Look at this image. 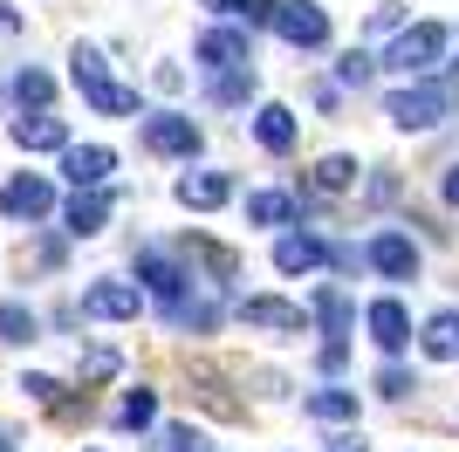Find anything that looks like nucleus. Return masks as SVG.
Here are the masks:
<instances>
[{"label":"nucleus","instance_id":"6ab92c4d","mask_svg":"<svg viewBox=\"0 0 459 452\" xmlns=\"http://www.w3.org/2000/svg\"><path fill=\"white\" fill-rule=\"evenodd\" d=\"M254 137L268 151H295V110H288V103H261V110H254Z\"/></svg>","mask_w":459,"mask_h":452},{"label":"nucleus","instance_id":"1a4fd4ad","mask_svg":"<svg viewBox=\"0 0 459 452\" xmlns=\"http://www.w3.org/2000/svg\"><path fill=\"white\" fill-rule=\"evenodd\" d=\"M199 69H240V62H254V48H247V21L240 28H212V35H199Z\"/></svg>","mask_w":459,"mask_h":452},{"label":"nucleus","instance_id":"72a5a7b5","mask_svg":"<svg viewBox=\"0 0 459 452\" xmlns=\"http://www.w3.org/2000/svg\"><path fill=\"white\" fill-rule=\"evenodd\" d=\"M446 206H459V165L446 171Z\"/></svg>","mask_w":459,"mask_h":452},{"label":"nucleus","instance_id":"2eb2a0df","mask_svg":"<svg viewBox=\"0 0 459 452\" xmlns=\"http://www.w3.org/2000/svg\"><path fill=\"white\" fill-rule=\"evenodd\" d=\"M323 261H329V247L316 240V233H281V240H274V267H281V274H316Z\"/></svg>","mask_w":459,"mask_h":452},{"label":"nucleus","instance_id":"39448f33","mask_svg":"<svg viewBox=\"0 0 459 452\" xmlns=\"http://www.w3.org/2000/svg\"><path fill=\"white\" fill-rule=\"evenodd\" d=\"M144 144L158 158H199V124L178 110H158V117H144Z\"/></svg>","mask_w":459,"mask_h":452},{"label":"nucleus","instance_id":"4468645a","mask_svg":"<svg viewBox=\"0 0 459 452\" xmlns=\"http://www.w3.org/2000/svg\"><path fill=\"white\" fill-rule=\"evenodd\" d=\"M370 343H377V350H404V343H411V316H404V301L398 295H384V301H370Z\"/></svg>","mask_w":459,"mask_h":452},{"label":"nucleus","instance_id":"b1692460","mask_svg":"<svg viewBox=\"0 0 459 452\" xmlns=\"http://www.w3.org/2000/svg\"><path fill=\"white\" fill-rule=\"evenodd\" d=\"M350 186H357V158L329 151L323 165H316V192H350Z\"/></svg>","mask_w":459,"mask_h":452},{"label":"nucleus","instance_id":"4be33fe9","mask_svg":"<svg viewBox=\"0 0 459 452\" xmlns=\"http://www.w3.org/2000/svg\"><path fill=\"white\" fill-rule=\"evenodd\" d=\"M247 220L254 226H295V199L288 192H247Z\"/></svg>","mask_w":459,"mask_h":452},{"label":"nucleus","instance_id":"20e7f679","mask_svg":"<svg viewBox=\"0 0 459 452\" xmlns=\"http://www.w3.org/2000/svg\"><path fill=\"white\" fill-rule=\"evenodd\" d=\"M274 35H281L288 48H323L329 41V14L316 7V0H281V7H274Z\"/></svg>","mask_w":459,"mask_h":452},{"label":"nucleus","instance_id":"aec40b11","mask_svg":"<svg viewBox=\"0 0 459 452\" xmlns=\"http://www.w3.org/2000/svg\"><path fill=\"white\" fill-rule=\"evenodd\" d=\"M308 418H323V425H343V418H357V391H343V384H323V391L302 397Z\"/></svg>","mask_w":459,"mask_h":452},{"label":"nucleus","instance_id":"f03ea898","mask_svg":"<svg viewBox=\"0 0 459 452\" xmlns=\"http://www.w3.org/2000/svg\"><path fill=\"white\" fill-rule=\"evenodd\" d=\"M446 28L439 21H411V28H398V41L384 48V69L391 75H432L439 69V56H446Z\"/></svg>","mask_w":459,"mask_h":452},{"label":"nucleus","instance_id":"7ed1b4c3","mask_svg":"<svg viewBox=\"0 0 459 452\" xmlns=\"http://www.w3.org/2000/svg\"><path fill=\"white\" fill-rule=\"evenodd\" d=\"M0 213H7V220H48V213H56V186H48V178H41V171H21V178H7V186H0Z\"/></svg>","mask_w":459,"mask_h":452},{"label":"nucleus","instance_id":"0eeeda50","mask_svg":"<svg viewBox=\"0 0 459 452\" xmlns=\"http://www.w3.org/2000/svg\"><path fill=\"white\" fill-rule=\"evenodd\" d=\"M240 316H247V329H274V336H302L308 329V309L302 301H281V295H247Z\"/></svg>","mask_w":459,"mask_h":452},{"label":"nucleus","instance_id":"9b49d317","mask_svg":"<svg viewBox=\"0 0 459 452\" xmlns=\"http://www.w3.org/2000/svg\"><path fill=\"white\" fill-rule=\"evenodd\" d=\"M110 171H117L110 144H62V178H69V186H103Z\"/></svg>","mask_w":459,"mask_h":452},{"label":"nucleus","instance_id":"c756f323","mask_svg":"<svg viewBox=\"0 0 459 452\" xmlns=\"http://www.w3.org/2000/svg\"><path fill=\"white\" fill-rule=\"evenodd\" d=\"M117 370H124L117 350H90V357H82V384H103V377H117Z\"/></svg>","mask_w":459,"mask_h":452},{"label":"nucleus","instance_id":"c9c22d12","mask_svg":"<svg viewBox=\"0 0 459 452\" xmlns=\"http://www.w3.org/2000/svg\"><path fill=\"white\" fill-rule=\"evenodd\" d=\"M336 452H350V446H336Z\"/></svg>","mask_w":459,"mask_h":452},{"label":"nucleus","instance_id":"412c9836","mask_svg":"<svg viewBox=\"0 0 459 452\" xmlns=\"http://www.w3.org/2000/svg\"><path fill=\"white\" fill-rule=\"evenodd\" d=\"M206 96H212V103H227V110H233V103H247V96H254V62H240V69H212Z\"/></svg>","mask_w":459,"mask_h":452},{"label":"nucleus","instance_id":"393cba45","mask_svg":"<svg viewBox=\"0 0 459 452\" xmlns=\"http://www.w3.org/2000/svg\"><path fill=\"white\" fill-rule=\"evenodd\" d=\"M0 343H35V309L0 301Z\"/></svg>","mask_w":459,"mask_h":452},{"label":"nucleus","instance_id":"f704fd0d","mask_svg":"<svg viewBox=\"0 0 459 452\" xmlns=\"http://www.w3.org/2000/svg\"><path fill=\"white\" fill-rule=\"evenodd\" d=\"M0 452H14V446H7V439H0Z\"/></svg>","mask_w":459,"mask_h":452},{"label":"nucleus","instance_id":"6e6552de","mask_svg":"<svg viewBox=\"0 0 459 452\" xmlns=\"http://www.w3.org/2000/svg\"><path fill=\"white\" fill-rule=\"evenodd\" d=\"M137 282H144V295H158L165 309H186V288H192V274L178 261H165V254H137Z\"/></svg>","mask_w":459,"mask_h":452},{"label":"nucleus","instance_id":"cd10ccee","mask_svg":"<svg viewBox=\"0 0 459 452\" xmlns=\"http://www.w3.org/2000/svg\"><path fill=\"white\" fill-rule=\"evenodd\" d=\"M158 418V397L137 384V391H124V404H117V425H152Z\"/></svg>","mask_w":459,"mask_h":452},{"label":"nucleus","instance_id":"f3484780","mask_svg":"<svg viewBox=\"0 0 459 452\" xmlns=\"http://www.w3.org/2000/svg\"><path fill=\"white\" fill-rule=\"evenodd\" d=\"M419 350L432 363H459V309H439V316L419 329Z\"/></svg>","mask_w":459,"mask_h":452},{"label":"nucleus","instance_id":"5701e85b","mask_svg":"<svg viewBox=\"0 0 459 452\" xmlns=\"http://www.w3.org/2000/svg\"><path fill=\"white\" fill-rule=\"evenodd\" d=\"M212 14H227V21H247V28H274V7L281 0H206Z\"/></svg>","mask_w":459,"mask_h":452},{"label":"nucleus","instance_id":"dca6fc26","mask_svg":"<svg viewBox=\"0 0 459 452\" xmlns=\"http://www.w3.org/2000/svg\"><path fill=\"white\" fill-rule=\"evenodd\" d=\"M103 220H110V199L96 186H76V199L62 206V226H69L76 240H90V233H103Z\"/></svg>","mask_w":459,"mask_h":452},{"label":"nucleus","instance_id":"9d476101","mask_svg":"<svg viewBox=\"0 0 459 452\" xmlns=\"http://www.w3.org/2000/svg\"><path fill=\"white\" fill-rule=\"evenodd\" d=\"M364 261L377 267L384 282H411V274H419V247L404 240V233H377V240L364 247Z\"/></svg>","mask_w":459,"mask_h":452},{"label":"nucleus","instance_id":"2f4dec72","mask_svg":"<svg viewBox=\"0 0 459 452\" xmlns=\"http://www.w3.org/2000/svg\"><path fill=\"white\" fill-rule=\"evenodd\" d=\"M21 391L35 397V404H62V384H56V377H41V370H28V377H21Z\"/></svg>","mask_w":459,"mask_h":452},{"label":"nucleus","instance_id":"c85d7f7f","mask_svg":"<svg viewBox=\"0 0 459 452\" xmlns=\"http://www.w3.org/2000/svg\"><path fill=\"white\" fill-rule=\"evenodd\" d=\"M152 452H206V439L192 432V425H165V432H158V446Z\"/></svg>","mask_w":459,"mask_h":452},{"label":"nucleus","instance_id":"ddd939ff","mask_svg":"<svg viewBox=\"0 0 459 452\" xmlns=\"http://www.w3.org/2000/svg\"><path fill=\"white\" fill-rule=\"evenodd\" d=\"M7 137H14L21 151H62V144H69V124H62V117H48V110H35V117L21 110L14 124H7Z\"/></svg>","mask_w":459,"mask_h":452},{"label":"nucleus","instance_id":"f8f14e48","mask_svg":"<svg viewBox=\"0 0 459 452\" xmlns=\"http://www.w3.org/2000/svg\"><path fill=\"white\" fill-rule=\"evenodd\" d=\"M227 199H233L227 171H186V178H178V206L186 213H220Z\"/></svg>","mask_w":459,"mask_h":452},{"label":"nucleus","instance_id":"bb28decb","mask_svg":"<svg viewBox=\"0 0 459 452\" xmlns=\"http://www.w3.org/2000/svg\"><path fill=\"white\" fill-rule=\"evenodd\" d=\"M316 316H323L329 336H343V329H350V295H343V288H323V295H316Z\"/></svg>","mask_w":459,"mask_h":452},{"label":"nucleus","instance_id":"7c9ffc66","mask_svg":"<svg viewBox=\"0 0 459 452\" xmlns=\"http://www.w3.org/2000/svg\"><path fill=\"white\" fill-rule=\"evenodd\" d=\"M336 75H343L350 90H364L370 75H377V62H370V56H364V48H350V56H343V69H336Z\"/></svg>","mask_w":459,"mask_h":452},{"label":"nucleus","instance_id":"a211bd4d","mask_svg":"<svg viewBox=\"0 0 459 452\" xmlns=\"http://www.w3.org/2000/svg\"><path fill=\"white\" fill-rule=\"evenodd\" d=\"M82 103H90L96 117H131L137 110V90H124V83H110V75H96V83H76Z\"/></svg>","mask_w":459,"mask_h":452},{"label":"nucleus","instance_id":"a878e982","mask_svg":"<svg viewBox=\"0 0 459 452\" xmlns=\"http://www.w3.org/2000/svg\"><path fill=\"white\" fill-rule=\"evenodd\" d=\"M14 96H21V110H48V96H56V83L41 69H21L14 75Z\"/></svg>","mask_w":459,"mask_h":452},{"label":"nucleus","instance_id":"423d86ee","mask_svg":"<svg viewBox=\"0 0 459 452\" xmlns=\"http://www.w3.org/2000/svg\"><path fill=\"white\" fill-rule=\"evenodd\" d=\"M137 309H144V282H96V288H82V316H96V322H131Z\"/></svg>","mask_w":459,"mask_h":452},{"label":"nucleus","instance_id":"f257e3e1","mask_svg":"<svg viewBox=\"0 0 459 452\" xmlns=\"http://www.w3.org/2000/svg\"><path fill=\"white\" fill-rule=\"evenodd\" d=\"M384 117L398 124V131H439L459 117V83L453 75H411L404 90L384 96Z\"/></svg>","mask_w":459,"mask_h":452},{"label":"nucleus","instance_id":"473e14b6","mask_svg":"<svg viewBox=\"0 0 459 452\" xmlns=\"http://www.w3.org/2000/svg\"><path fill=\"white\" fill-rule=\"evenodd\" d=\"M377 391H384V397H404V391H411V377L391 363V370H377Z\"/></svg>","mask_w":459,"mask_h":452}]
</instances>
